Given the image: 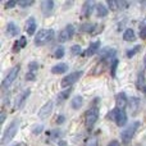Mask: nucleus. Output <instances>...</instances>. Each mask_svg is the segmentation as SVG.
I'll list each match as a JSON object with an SVG mask.
<instances>
[{
	"label": "nucleus",
	"instance_id": "nucleus-1",
	"mask_svg": "<svg viewBox=\"0 0 146 146\" xmlns=\"http://www.w3.org/2000/svg\"><path fill=\"white\" fill-rule=\"evenodd\" d=\"M54 38V30L50 28H44V30L38 31L35 36V45L36 46H42L50 42Z\"/></svg>",
	"mask_w": 146,
	"mask_h": 146
},
{
	"label": "nucleus",
	"instance_id": "nucleus-2",
	"mask_svg": "<svg viewBox=\"0 0 146 146\" xmlns=\"http://www.w3.org/2000/svg\"><path fill=\"white\" fill-rule=\"evenodd\" d=\"M18 127H19L18 121H13L12 123L9 124V127L4 131V135H3V137H1V145L9 144V142L14 139L15 133L18 132Z\"/></svg>",
	"mask_w": 146,
	"mask_h": 146
},
{
	"label": "nucleus",
	"instance_id": "nucleus-3",
	"mask_svg": "<svg viewBox=\"0 0 146 146\" xmlns=\"http://www.w3.org/2000/svg\"><path fill=\"white\" fill-rule=\"evenodd\" d=\"M98 118H99V109L98 108H90L88 110H86V113H85L86 128H87V129L92 128V127L95 126Z\"/></svg>",
	"mask_w": 146,
	"mask_h": 146
},
{
	"label": "nucleus",
	"instance_id": "nucleus-4",
	"mask_svg": "<svg viewBox=\"0 0 146 146\" xmlns=\"http://www.w3.org/2000/svg\"><path fill=\"white\" fill-rule=\"evenodd\" d=\"M139 127H140V122H133L131 126L127 127V128L122 132V140H123L124 144H128V142L133 139V136H135V133H136V131L139 129Z\"/></svg>",
	"mask_w": 146,
	"mask_h": 146
},
{
	"label": "nucleus",
	"instance_id": "nucleus-5",
	"mask_svg": "<svg viewBox=\"0 0 146 146\" xmlns=\"http://www.w3.org/2000/svg\"><path fill=\"white\" fill-rule=\"evenodd\" d=\"M21 71V66H14L12 69L9 71L7 76H5V78L3 80V83H1V87L3 88H8L10 85H12L13 82H14V80L17 78L18 73Z\"/></svg>",
	"mask_w": 146,
	"mask_h": 146
},
{
	"label": "nucleus",
	"instance_id": "nucleus-6",
	"mask_svg": "<svg viewBox=\"0 0 146 146\" xmlns=\"http://www.w3.org/2000/svg\"><path fill=\"white\" fill-rule=\"evenodd\" d=\"M81 76H82V71H76V72H72V73H69V74H67L60 82L62 87H69V86H72L73 83H76L80 80Z\"/></svg>",
	"mask_w": 146,
	"mask_h": 146
},
{
	"label": "nucleus",
	"instance_id": "nucleus-7",
	"mask_svg": "<svg viewBox=\"0 0 146 146\" xmlns=\"http://www.w3.org/2000/svg\"><path fill=\"white\" fill-rule=\"evenodd\" d=\"M110 113H111V115H113L114 121H115L117 126H119V127L126 126V123H127V114H126V111H124V110H119V109L115 108L114 110H111Z\"/></svg>",
	"mask_w": 146,
	"mask_h": 146
},
{
	"label": "nucleus",
	"instance_id": "nucleus-8",
	"mask_svg": "<svg viewBox=\"0 0 146 146\" xmlns=\"http://www.w3.org/2000/svg\"><path fill=\"white\" fill-rule=\"evenodd\" d=\"M74 35V26L73 25H68L64 27V30H62V32L59 33V42H67L73 37Z\"/></svg>",
	"mask_w": 146,
	"mask_h": 146
},
{
	"label": "nucleus",
	"instance_id": "nucleus-9",
	"mask_svg": "<svg viewBox=\"0 0 146 146\" xmlns=\"http://www.w3.org/2000/svg\"><path fill=\"white\" fill-rule=\"evenodd\" d=\"M53 108H54V103H53V101H51V100L46 101V103L41 106L40 110H38V118H41V119L48 118V117L51 114V111H53Z\"/></svg>",
	"mask_w": 146,
	"mask_h": 146
},
{
	"label": "nucleus",
	"instance_id": "nucleus-10",
	"mask_svg": "<svg viewBox=\"0 0 146 146\" xmlns=\"http://www.w3.org/2000/svg\"><path fill=\"white\" fill-rule=\"evenodd\" d=\"M115 55H117V51L115 49H111V48H105L101 50V59L105 62H114L115 60Z\"/></svg>",
	"mask_w": 146,
	"mask_h": 146
},
{
	"label": "nucleus",
	"instance_id": "nucleus-11",
	"mask_svg": "<svg viewBox=\"0 0 146 146\" xmlns=\"http://www.w3.org/2000/svg\"><path fill=\"white\" fill-rule=\"evenodd\" d=\"M30 95H31V90L30 88H27V90H25L23 92H21L19 95L17 96V99H15V108L17 109H19V108H22L23 105H25V103H26V100H27L28 98H30Z\"/></svg>",
	"mask_w": 146,
	"mask_h": 146
},
{
	"label": "nucleus",
	"instance_id": "nucleus-12",
	"mask_svg": "<svg viewBox=\"0 0 146 146\" xmlns=\"http://www.w3.org/2000/svg\"><path fill=\"white\" fill-rule=\"evenodd\" d=\"M94 7H96L95 3L92 1V0H87V1L83 3L82 5V10H81V15L85 18H88L91 15V13H92V9Z\"/></svg>",
	"mask_w": 146,
	"mask_h": 146
},
{
	"label": "nucleus",
	"instance_id": "nucleus-13",
	"mask_svg": "<svg viewBox=\"0 0 146 146\" xmlns=\"http://www.w3.org/2000/svg\"><path fill=\"white\" fill-rule=\"evenodd\" d=\"M115 104H117V109L123 110V109L127 106V104H128V98H127L126 94L119 92L118 95L115 96Z\"/></svg>",
	"mask_w": 146,
	"mask_h": 146
},
{
	"label": "nucleus",
	"instance_id": "nucleus-14",
	"mask_svg": "<svg viewBox=\"0 0 146 146\" xmlns=\"http://www.w3.org/2000/svg\"><path fill=\"white\" fill-rule=\"evenodd\" d=\"M36 28H37L36 19L33 17H30L25 23V31L28 33V35H33V33L36 32Z\"/></svg>",
	"mask_w": 146,
	"mask_h": 146
},
{
	"label": "nucleus",
	"instance_id": "nucleus-15",
	"mask_svg": "<svg viewBox=\"0 0 146 146\" xmlns=\"http://www.w3.org/2000/svg\"><path fill=\"white\" fill-rule=\"evenodd\" d=\"M100 46H101L100 41H94L92 44H90V46H88V48L86 49L85 51H82V55H85V56H91V55H94V54H96V53L99 51Z\"/></svg>",
	"mask_w": 146,
	"mask_h": 146
},
{
	"label": "nucleus",
	"instance_id": "nucleus-16",
	"mask_svg": "<svg viewBox=\"0 0 146 146\" xmlns=\"http://www.w3.org/2000/svg\"><path fill=\"white\" fill-rule=\"evenodd\" d=\"M26 45H27V38L25 36H21V38L15 40L13 44V53H19Z\"/></svg>",
	"mask_w": 146,
	"mask_h": 146
},
{
	"label": "nucleus",
	"instance_id": "nucleus-17",
	"mask_svg": "<svg viewBox=\"0 0 146 146\" xmlns=\"http://www.w3.org/2000/svg\"><path fill=\"white\" fill-rule=\"evenodd\" d=\"M54 8V1L53 0H44L41 1V10L45 15H50Z\"/></svg>",
	"mask_w": 146,
	"mask_h": 146
},
{
	"label": "nucleus",
	"instance_id": "nucleus-18",
	"mask_svg": "<svg viewBox=\"0 0 146 146\" xmlns=\"http://www.w3.org/2000/svg\"><path fill=\"white\" fill-rule=\"evenodd\" d=\"M95 10H96V15H98L99 18L106 17L109 13V8L106 7L105 4H103V3H98L95 7Z\"/></svg>",
	"mask_w": 146,
	"mask_h": 146
},
{
	"label": "nucleus",
	"instance_id": "nucleus-19",
	"mask_svg": "<svg viewBox=\"0 0 146 146\" xmlns=\"http://www.w3.org/2000/svg\"><path fill=\"white\" fill-rule=\"evenodd\" d=\"M67 71H68V64L67 63H59L51 68V73H54V74H62V73H66Z\"/></svg>",
	"mask_w": 146,
	"mask_h": 146
},
{
	"label": "nucleus",
	"instance_id": "nucleus-20",
	"mask_svg": "<svg viewBox=\"0 0 146 146\" xmlns=\"http://www.w3.org/2000/svg\"><path fill=\"white\" fill-rule=\"evenodd\" d=\"M18 33H19V28L17 27V25H15L14 22H9L7 25V35L8 36H17Z\"/></svg>",
	"mask_w": 146,
	"mask_h": 146
},
{
	"label": "nucleus",
	"instance_id": "nucleus-21",
	"mask_svg": "<svg viewBox=\"0 0 146 146\" xmlns=\"http://www.w3.org/2000/svg\"><path fill=\"white\" fill-rule=\"evenodd\" d=\"M98 28L96 25H92V23H83V25L80 26V31L81 32H88V33H95L94 31Z\"/></svg>",
	"mask_w": 146,
	"mask_h": 146
},
{
	"label": "nucleus",
	"instance_id": "nucleus-22",
	"mask_svg": "<svg viewBox=\"0 0 146 146\" xmlns=\"http://www.w3.org/2000/svg\"><path fill=\"white\" fill-rule=\"evenodd\" d=\"M82 104H83V98L82 96H74V98L72 99V101H71L72 109H76V110H78V109L82 106Z\"/></svg>",
	"mask_w": 146,
	"mask_h": 146
},
{
	"label": "nucleus",
	"instance_id": "nucleus-23",
	"mask_svg": "<svg viewBox=\"0 0 146 146\" xmlns=\"http://www.w3.org/2000/svg\"><path fill=\"white\" fill-rule=\"evenodd\" d=\"M123 38L126 41H128V42L135 41V38H136V33H135V31L132 30V28H127L123 33Z\"/></svg>",
	"mask_w": 146,
	"mask_h": 146
},
{
	"label": "nucleus",
	"instance_id": "nucleus-24",
	"mask_svg": "<svg viewBox=\"0 0 146 146\" xmlns=\"http://www.w3.org/2000/svg\"><path fill=\"white\" fill-rule=\"evenodd\" d=\"M145 74H144V72H139V74H137V81H136V87L137 88H144V86H145Z\"/></svg>",
	"mask_w": 146,
	"mask_h": 146
},
{
	"label": "nucleus",
	"instance_id": "nucleus-25",
	"mask_svg": "<svg viewBox=\"0 0 146 146\" xmlns=\"http://www.w3.org/2000/svg\"><path fill=\"white\" fill-rule=\"evenodd\" d=\"M140 37L146 38V18H144L142 22L140 23Z\"/></svg>",
	"mask_w": 146,
	"mask_h": 146
},
{
	"label": "nucleus",
	"instance_id": "nucleus-26",
	"mask_svg": "<svg viewBox=\"0 0 146 146\" xmlns=\"http://www.w3.org/2000/svg\"><path fill=\"white\" fill-rule=\"evenodd\" d=\"M71 92H72V88H67L66 91H62V92L58 95V101H63V100H66V99L68 98L69 95H71Z\"/></svg>",
	"mask_w": 146,
	"mask_h": 146
},
{
	"label": "nucleus",
	"instance_id": "nucleus-27",
	"mask_svg": "<svg viewBox=\"0 0 146 146\" xmlns=\"http://www.w3.org/2000/svg\"><path fill=\"white\" fill-rule=\"evenodd\" d=\"M64 54H66V49L62 46V48H58L55 50V53H54V56H55L56 59H60V58H63V56H64Z\"/></svg>",
	"mask_w": 146,
	"mask_h": 146
},
{
	"label": "nucleus",
	"instance_id": "nucleus-28",
	"mask_svg": "<svg viewBox=\"0 0 146 146\" xmlns=\"http://www.w3.org/2000/svg\"><path fill=\"white\" fill-rule=\"evenodd\" d=\"M139 50H141V46H140V45H136L133 49H129V50L127 51V56H128V58H132L135 54L139 53Z\"/></svg>",
	"mask_w": 146,
	"mask_h": 146
},
{
	"label": "nucleus",
	"instance_id": "nucleus-29",
	"mask_svg": "<svg viewBox=\"0 0 146 146\" xmlns=\"http://www.w3.org/2000/svg\"><path fill=\"white\" fill-rule=\"evenodd\" d=\"M108 7H109V10H118L119 8V3L114 1V0H108Z\"/></svg>",
	"mask_w": 146,
	"mask_h": 146
},
{
	"label": "nucleus",
	"instance_id": "nucleus-30",
	"mask_svg": "<svg viewBox=\"0 0 146 146\" xmlns=\"http://www.w3.org/2000/svg\"><path fill=\"white\" fill-rule=\"evenodd\" d=\"M71 53L72 55H80V54H82V49L80 45H73L71 48Z\"/></svg>",
	"mask_w": 146,
	"mask_h": 146
},
{
	"label": "nucleus",
	"instance_id": "nucleus-31",
	"mask_svg": "<svg viewBox=\"0 0 146 146\" xmlns=\"http://www.w3.org/2000/svg\"><path fill=\"white\" fill-rule=\"evenodd\" d=\"M33 0H21L19 3H18V5H19L21 8H27V7H31V5H33Z\"/></svg>",
	"mask_w": 146,
	"mask_h": 146
},
{
	"label": "nucleus",
	"instance_id": "nucleus-32",
	"mask_svg": "<svg viewBox=\"0 0 146 146\" xmlns=\"http://www.w3.org/2000/svg\"><path fill=\"white\" fill-rule=\"evenodd\" d=\"M117 67H118V59H115V60L111 63V68H110V73L113 77H115V71H117Z\"/></svg>",
	"mask_w": 146,
	"mask_h": 146
},
{
	"label": "nucleus",
	"instance_id": "nucleus-33",
	"mask_svg": "<svg viewBox=\"0 0 146 146\" xmlns=\"http://www.w3.org/2000/svg\"><path fill=\"white\" fill-rule=\"evenodd\" d=\"M17 4H18V3L15 1V0H9V1H7V3L4 4V8H5V9H9V8L15 7Z\"/></svg>",
	"mask_w": 146,
	"mask_h": 146
},
{
	"label": "nucleus",
	"instance_id": "nucleus-34",
	"mask_svg": "<svg viewBox=\"0 0 146 146\" xmlns=\"http://www.w3.org/2000/svg\"><path fill=\"white\" fill-rule=\"evenodd\" d=\"M28 68H30V72L35 73L36 71H37V68H38V64L36 63V62H31V63L28 64Z\"/></svg>",
	"mask_w": 146,
	"mask_h": 146
},
{
	"label": "nucleus",
	"instance_id": "nucleus-35",
	"mask_svg": "<svg viewBox=\"0 0 146 146\" xmlns=\"http://www.w3.org/2000/svg\"><path fill=\"white\" fill-rule=\"evenodd\" d=\"M36 78V76H35V73L33 72H28L27 74H26V80L27 81H33Z\"/></svg>",
	"mask_w": 146,
	"mask_h": 146
},
{
	"label": "nucleus",
	"instance_id": "nucleus-36",
	"mask_svg": "<svg viewBox=\"0 0 146 146\" xmlns=\"http://www.w3.org/2000/svg\"><path fill=\"white\" fill-rule=\"evenodd\" d=\"M60 136V131L59 129H54V131H51V139H56V137Z\"/></svg>",
	"mask_w": 146,
	"mask_h": 146
},
{
	"label": "nucleus",
	"instance_id": "nucleus-37",
	"mask_svg": "<svg viewBox=\"0 0 146 146\" xmlns=\"http://www.w3.org/2000/svg\"><path fill=\"white\" fill-rule=\"evenodd\" d=\"M42 129H44V127L41 126V124H38L37 127H35V129H33V133H35V135H38L40 132H42Z\"/></svg>",
	"mask_w": 146,
	"mask_h": 146
},
{
	"label": "nucleus",
	"instance_id": "nucleus-38",
	"mask_svg": "<svg viewBox=\"0 0 146 146\" xmlns=\"http://www.w3.org/2000/svg\"><path fill=\"white\" fill-rule=\"evenodd\" d=\"M64 119H66V118H64V115H59L58 118H56L55 123H56V124H62V123L64 122Z\"/></svg>",
	"mask_w": 146,
	"mask_h": 146
},
{
	"label": "nucleus",
	"instance_id": "nucleus-39",
	"mask_svg": "<svg viewBox=\"0 0 146 146\" xmlns=\"http://www.w3.org/2000/svg\"><path fill=\"white\" fill-rule=\"evenodd\" d=\"M86 146H96V140L95 139H92V140H90V141L86 144Z\"/></svg>",
	"mask_w": 146,
	"mask_h": 146
},
{
	"label": "nucleus",
	"instance_id": "nucleus-40",
	"mask_svg": "<svg viewBox=\"0 0 146 146\" xmlns=\"http://www.w3.org/2000/svg\"><path fill=\"white\" fill-rule=\"evenodd\" d=\"M108 146H121V144H119L117 140H113V141H110L109 142V145Z\"/></svg>",
	"mask_w": 146,
	"mask_h": 146
},
{
	"label": "nucleus",
	"instance_id": "nucleus-41",
	"mask_svg": "<svg viewBox=\"0 0 146 146\" xmlns=\"http://www.w3.org/2000/svg\"><path fill=\"white\" fill-rule=\"evenodd\" d=\"M4 121H5V113L3 111V113H1V119H0V123H4Z\"/></svg>",
	"mask_w": 146,
	"mask_h": 146
},
{
	"label": "nucleus",
	"instance_id": "nucleus-42",
	"mask_svg": "<svg viewBox=\"0 0 146 146\" xmlns=\"http://www.w3.org/2000/svg\"><path fill=\"white\" fill-rule=\"evenodd\" d=\"M59 146H67V142L66 141H60L59 142Z\"/></svg>",
	"mask_w": 146,
	"mask_h": 146
},
{
	"label": "nucleus",
	"instance_id": "nucleus-43",
	"mask_svg": "<svg viewBox=\"0 0 146 146\" xmlns=\"http://www.w3.org/2000/svg\"><path fill=\"white\" fill-rule=\"evenodd\" d=\"M10 146H25V144H14V145H10Z\"/></svg>",
	"mask_w": 146,
	"mask_h": 146
},
{
	"label": "nucleus",
	"instance_id": "nucleus-44",
	"mask_svg": "<svg viewBox=\"0 0 146 146\" xmlns=\"http://www.w3.org/2000/svg\"><path fill=\"white\" fill-rule=\"evenodd\" d=\"M142 91H144V92H145V94H146V85H145V86H144V88H142Z\"/></svg>",
	"mask_w": 146,
	"mask_h": 146
}]
</instances>
